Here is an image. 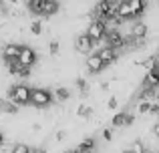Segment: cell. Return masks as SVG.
<instances>
[{"label": "cell", "mask_w": 159, "mask_h": 153, "mask_svg": "<svg viewBox=\"0 0 159 153\" xmlns=\"http://www.w3.org/2000/svg\"><path fill=\"white\" fill-rule=\"evenodd\" d=\"M30 95H32V89L28 85H24V83H20V85L10 87V91H8V101L14 103V105H28V103H30Z\"/></svg>", "instance_id": "cell-1"}, {"label": "cell", "mask_w": 159, "mask_h": 153, "mask_svg": "<svg viewBox=\"0 0 159 153\" xmlns=\"http://www.w3.org/2000/svg\"><path fill=\"white\" fill-rule=\"evenodd\" d=\"M54 101L52 93L48 89H32V95H30V103L39 109H44V107H51V103Z\"/></svg>", "instance_id": "cell-2"}, {"label": "cell", "mask_w": 159, "mask_h": 153, "mask_svg": "<svg viewBox=\"0 0 159 153\" xmlns=\"http://www.w3.org/2000/svg\"><path fill=\"white\" fill-rule=\"evenodd\" d=\"M87 36H89L93 43H97V40L105 38V36H107V26H105V22H99V20H91L89 26H87Z\"/></svg>", "instance_id": "cell-3"}, {"label": "cell", "mask_w": 159, "mask_h": 153, "mask_svg": "<svg viewBox=\"0 0 159 153\" xmlns=\"http://www.w3.org/2000/svg\"><path fill=\"white\" fill-rule=\"evenodd\" d=\"M20 52H22V44H18V43H6L2 47V59L6 61V63H10V61H18Z\"/></svg>", "instance_id": "cell-4"}, {"label": "cell", "mask_w": 159, "mask_h": 153, "mask_svg": "<svg viewBox=\"0 0 159 153\" xmlns=\"http://www.w3.org/2000/svg\"><path fill=\"white\" fill-rule=\"evenodd\" d=\"M36 59H39V55H36L34 48L22 47V52H20V56H18V63L22 65L24 69H32L36 65Z\"/></svg>", "instance_id": "cell-5"}, {"label": "cell", "mask_w": 159, "mask_h": 153, "mask_svg": "<svg viewBox=\"0 0 159 153\" xmlns=\"http://www.w3.org/2000/svg\"><path fill=\"white\" fill-rule=\"evenodd\" d=\"M107 47L109 48H113V51H119V48H123L125 44H127V38H125L123 34H121L119 30H111V32H107Z\"/></svg>", "instance_id": "cell-6"}, {"label": "cell", "mask_w": 159, "mask_h": 153, "mask_svg": "<svg viewBox=\"0 0 159 153\" xmlns=\"http://www.w3.org/2000/svg\"><path fill=\"white\" fill-rule=\"evenodd\" d=\"M157 87H159V69L145 73V79H143V89L153 91V89H157Z\"/></svg>", "instance_id": "cell-7"}, {"label": "cell", "mask_w": 159, "mask_h": 153, "mask_svg": "<svg viewBox=\"0 0 159 153\" xmlns=\"http://www.w3.org/2000/svg\"><path fill=\"white\" fill-rule=\"evenodd\" d=\"M87 69H89V73L97 75L99 71L105 69V63L101 61V56H99V55H89V59H87Z\"/></svg>", "instance_id": "cell-8"}, {"label": "cell", "mask_w": 159, "mask_h": 153, "mask_svg": "<svg viewBox=\"0 0 159 153\" xmlns=\"http://www.w3.org/2000/svg\"><path fill=\"white\" fill-rule=\"evenodd\" d=\"M75 47H77L79 52H91V51H93V47H95V43H93V40H91L87 34H81V36H77V43H75Z\"/></svg>", "instance_id": "cell-9"}, {"label": "cell", "mask_w": 159, "mask_h": 153, "mask_svg": "<svg viewBox=\"0 0 159 153\" xmlns=\"http://www.w3.org/2000/svg\"><path fill=\"white\" fill-rule=\"evenodd\" d=\"M97 55L101 56V61L105 63V67H107V65H113V63L117 61V51H113V48H109V47L101 48V51H99Z\"/></svg>", "instance_id": "cell-10"}, {"label": "cell", "mask_w": 159, "mask_h": 153, "mask_svg": "<svg viewBox=\"0 0 159 153\" xmlns=\"http://www.w3.org/2000/svg\"><path fill=\"white\" fill-rule=\"evenodd\" d=\"M147 36V26L145 22H135V26L131 28V38L133 40H143Z\"/></svg>", "instance_id": "cell-11"}, {"label": "cell", "mask_w": 159, "mask_h": 153, "mask_svg": "<svg viewBox=\"0 0 159 153\" xmlns=\"http://www.w3.org/2000/svg\"><path fill=\"white\" fill-rule=\"evenodd\" d=\"M95 149V139H91V137H87V139H83L81 143L77 145V149H75L73 153H91Z\"/></svg>", "instance_id": "cell-12"}, {"label": "cell", "mask_w": 159, "mask_h": 153, "mask_svg": "<svg viewBox=\"0 0 159 153\" xmlns=\"http://www.w3.org/2000/svg\"><path fill=\"white\" fill-rule=\"evenodd\" d=\"M129 6H131V12L133 16H141L145 12V8H147V2H143V0H129Z\"/></svg>", "instance_id": "cell-13"}, {"label": "cell", "mask_w": 159, "mask_h": 153, "mask_svg": "<svg viewBox=\"0 0 159 153\" xmlns=\"http://www.w3.org/2000/svg\"><path fill=\"white\" fill-rule=\"evenodd\" d=\"M117 14H119L121 20L135 18V16H133V12H131V6H129V2H121V6H119V10H117Z\"/></svg>", "instance_id": "cell-14"}, {"label": "cell", "mask_w": 159, "mask_h": 153, "mask_svg": "<svg viewBox=\"0 0 159 153\" xmlns=\"http://www.w3.org/2000/svg\"><path fill=\"white\" fill-rule=\"evenodd\" d=\"M61 8V4L57 2V0H44V6H43V14H54V12Z\"/></svg>", "instance_id": "cell-15"}, {"label": "cell", "mask_w": 159, "mask_h": 153, "mask_svg": "<svg viewBox=\"0 0 159 153\" xmlns=\"http://www.w3.org/2000/svg\"><path fill=\"white\" fill-rule=\"evenodd\" d=\"M143 67H145V71H147V73L159 69V56H149V59L143 63Z\"/></svg>", "instance_id": "cell-16"}, {"label": "cell", "mask_w": 159, "mask_h": 153, "mask_svg": "<svg viewBox=\"0 0 159 153\" xmlns=\"http://www.w3.org/2000/svg\"><path fill=\"white\" fill-rule=\"evenodd\" d=\"M43 6H44V0H32V2H28V10L34 12V14H43Z\"/></svg>", "instance_id": "cell-17"}, {"label": "cell", "mask_w": 159, "mask_h": 153, "mask_svg": "<svg viewBox=\"0 0 159 153\" xmlns=\"http://www.w3.org/2000/svg\"><path fill=\"white\" fill-rule=\"evenodd\" d=\"M6 67H8V73H10V75H16V77H18V73L24 69L18 61H10V63H6Z\"/></svg>", "instance_id": "cell-18"}, {"label": "cell", "mask_w": 159, "mask_h": 153, "mask_svg": "<svg viewBox=\"0 0 159 153\" xmlns=\"http://www.w3.org/2000/svg\"><path fill=\"white\" fill-rule=\"evenodd\" d=\"M69 95H70V93L65 89V87H58V89L52 93V97L57 99V101H66V99H69Z\"/></svg>", "instance_id": "cell-19"}, {"label": "cell", "mask_w": 159, "mask_h": 153, "mask_svg": "<svg viewBox=\"0 0 159 153\" xmlns=\"http://www.w3.org/2000/svg\"><path fill=\"white\" fill-rule=\"evenodd\" d=\"M127 125V113H117L113 117V127H123Z\"/></svg>", "instance_id": "cell-20"}, {"label": "cell", "mask_w": 159, "mask_h": 153, "mask_svg": "<svg viewBox=\"0 0 159 153\" xmlns=\"http://www.w3.org/2000/svg\"><path fill=\"white\" fill-rule=\"evenodd\" d=\"M0 105H2L4 113H16V111H18V107H16L14 103H10V101H0Z\"/></svg>", "instance_id": "cell-21"}, {"label": "cell", "mask_w": 159, "mask_h": 153, "mask_svg": "<svg viewBox=\"0 0 159 153\" xmlns=\"http://www.w3.org/2000/svg\"><path fill=\"white\" fill-rule=\"evenodd\" d=\"M129 151H131V153H147V151H145V145H143V141H139V139H137V141L133 143L131 147H129Z\"/></svg>", "instance_id": "cell-22"}, {"label": "cell", "mask_w": 159, "mask_h": 153, "mask_svg": "<svg viewBox=\"0 0 159 153\" xmlns=\"http://www.w3.org/2000/svg\"><path fill=\"white\" fill-rule=\"evenodd\" d=\"M151 105L153 103H149V101H139V105H137V111L139 113H151Z\"/></svg>", "instance_id": "cell-23"}, {"label": "cell", "mask_w": 159, "mask_h": 153, "mask_svg": "<svg viewBox=\"0 0 159 153\" xmlns=\"http://www.w3.org/2000/svg\"><path fill=\"white\" fill-rule=\"evenodd\" d=\"M12 153H32V151H30V147L24 145V143H16V145L12 147Z\"/></svg>", "instance_id": "cell-24"}, {"label": "cell", "mask_w": 159, "mask_h": 153, "mask_svg": "<svg viewBox=\"0 0 159 153\" xmlns=\"http://www.w3.org/2000/svg\"><path fill=\"white\" fill-rule=\"evenodd\" d=\"M30 32L32 34H40V32H43V24H40L39 20H34V22L30 24Z\"/></svg>", "instance_id": "cell-25"}, {"label": "cell", "mask_w": 159, "mask_h": 153, "mask_svg": "<svg viewBox=\"0 0 159 153\" xmlns=\"http://www.w3.org/2000/svg\"><path fill=\"white\" fill-rule=\"evenodd\" d=\"M77 115H79V117H89V115H91V109L87 105H81L77 109Z\"/></svg>", "instance_id": "cell-26"}, {"label": "cell", "mask_w": 159, "mask_h": 153, "mask_svg": "<svg viewBox=\"0 0 159 153\" xmlns=\"http://www.w3.org/2000/svg\"><path fill=\"white\" fill-rule=\"evenodd\" d=\"M48 52H51V55H57L58 52V43L57 40H52V43L48 44Z\"/></svg>", "instance_id": "cell-27"}, {"label": "cell", "mask_w": 159, "mask_h": 153, "mask_svg": "<svg viewBox=\"0 0 159 153\" xmlns=\"http://www.w3.org/2000/svg\"><path fill=\"white\" fill-rule=\"evenodd\" d=\"M103 139H105V141H111L113 139V131L111 129H103Z\"/></svg>", "instance_id": "cell-28"}, {"label": "cell", "mask_w": 159, "mask_h": 153, "mask_svg": "<svg viewBox=\"0 0 159 153\" xmlns=\"http://www.w3.org/2000/svg\"><path fill=\"white\" fill-rule=\"evenodd\" d=\"M107 107H109V109H115V107H117V97H111V99H109V101H107Z\"/></svg>", "instance_id": "cell-29"}, {"label": "cell", "mask_w": 159, "mask_h": 153, "mask_svg": "<svg viewBox=\"0 0 159 153\" xmlns=\"http://www.w3.org/2000/svg\"><path fill=\"white\" fill-rule=\"evenodd\" d=\"M18 77H20V79H26V77H30V69H22V71L18 73Z\"/></svg>", "instance_id": "cell-30"}, {"label": "cell", "mask_w": 159, "mask_h": 153, "mask_svg": "<svg viewBox=\"0 0 159 153\" xmlns=\"http://www.w3.org/2000/svg\"><path fill=\"white\" fill-rule=\"evenodd\" d=\"M77 87H79V89H83V91H85V89H87V83L83 81V79H77Z\"/></svg>", "instance_id": "cell-31"}, {"label": "cell", "mask_w": 159, "mask_h": 153, "mask_svg": "<svg viewBox=\"0 0 159 153\" xmlns=\"http://www.w3.org/2000/svg\"><path fill=\"white\" fill-rule=\"evenodd\" d=\"M151 113H159V103H153L151 105Z\"/></svg>", "instance_id": "cell-32"}, {"label": "cell", "mask_w": 159, "mask_h": 153, "mask_svg": "<svg viewBox=\"0 0 159 153\" xmlns=\"http://www.w3.org/2000/svg\"><path fill=\"white\" fill-rule=\"evenodd\" d=\"M62 139H65V133H62V131H58V133H57V141H62Z\"/></svg>", "instance_id": "cell-33"}, {"label": "cell", "mask_w": 159, "mask_h": 153, "mask_svg": "<svg viewBox=\"0 0 159 153\" xmlns=\"http://www.w3.org/2000/svg\"><path fill=\"white\" fill-rule=\"evenodd\" d=\"M133 121H135V117H133V115H129V113H127V125H131Z\"/></svg>", "instance_id": "cell-34"}, {"label": "cell", "mask_w": 159, "mask_h": 153, "mask_svg": "<svg viewBox=\"0 0 159 153\" xmlns=\"http://www.w3.org/2000/svg\"><path fill=\"white\" fill-rule=\"evenodd\" d=\"M153 133H155L157 137H159V123H155V127H153Z\"/></svg>", "instance_id": "cell-35"}, {"label": "cell", "mask_w": 159, "mask_h": 153, "mask_svg": "<svg viewBox=\"0 0 159 153\" xmlns=\"http://www.w3.org/2000/svg\"><path fill=\"white\" fill-rule=\"evenodd\" d=\"M2 145H4V135L0 133V147H2Z\"/></svg>", "instance_id": "cell-36"}, {"label": "cell", "mask_w": 159, "mask_h": 153, "mask_svg": "<svg viewBox=\"0 0 159 153\" xmlns=\"http://www.w3.org/2000/svg\"><path fill=\"white\" fill-rule=\"evenodd\" d=\"M155 101H157V103H159V93H155Z\"/></svg>", "instance_id": "cell-37"}, {"label": "cell", "mask_w": 159, "mask_h": 153, "mask_svg": "<svg viewBox=\"0 0 159 153\" xmlns=\"http://www.w3.org/2000/svg\"><path fill=\"white\" fill-rule=\"evenodd\" d=\"M32 153H43V151H32Z\"/></svg>", "instance_id": "cell-38"}, {"label": "cell", "mask_w": 159, "mask_h": 153, "mask_svg": "<svg viewBox=\"0 0 159 153\" xmlns=\"http://www.w3.org/2000/svg\"><path fill=\"white\" fill-rule=\"evenodd\" d=\"M123 153H131V151H129V149H127V151H123Z\"/></svg>", "instance_id": "cell-39"}, {"label": "cell", "mask_w": 159, "mask_h": 153, "mask_svg": "<svg viewBox=\"0 0 159 153\" xmlns=\"http://www.w3.org/2000/svg\"><path fill=\"white\" fill-rule=\"evenodd\" d=\"M147 153H155V151H147Z\"/></svg>", "instance_id": "cell-40"}, {"label": "cell", "mask_w": 159, "mask_h": 153, "mask_svg": "<svg viewBox=\"0 0 159 153\" xmlns=\"http://www.w3.org/2000/svg\"><path fill=\"white\" fill-rule=\"evenodd\" d=\"M66 153H73V151H66Z\"/></svg>", "instance_id": "cell-41"}]
</instances>
